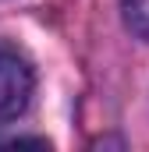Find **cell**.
<instances>
[{
    "label": "cell",
    "mask_w": 149,
    "mask_h": 152,
    "mask_svg": "<svg viewBox=\"0 0 149 152\" xmlns=\"http://www.w3.org/2000/svg\"><path fill=\"white\" fill-rule=\"evenodd\" d=\"M32 88H36V75L29 60L18 50L0 46V120H14L25 113Z\"/></svg>",
    "instance_id": "cell-1"
},
{
    "label": "cell",
    "mask_w": 149,
    "mask_h": 152,
    "mask_svg": "<svg viewBox=\"0 0 149 152\" xmlns=\"http://www.w3.org/2000/svg\"><path fill=\"white\" fill-rule=\"evenodd\" d=\"M124 21L139 39L149 42V0H124Z\"/></svg>",
    "instance_id": "cell-2"
}]
</instances>
